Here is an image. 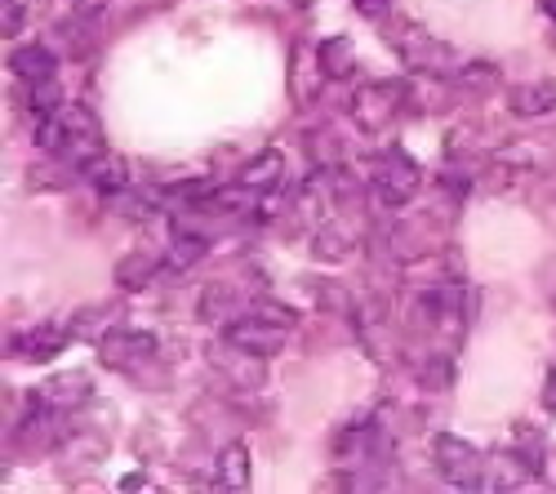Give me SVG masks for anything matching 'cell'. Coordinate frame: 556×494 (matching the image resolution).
Returning <instances> with one entry per match:
<instances>
[{
  "mask_svg": "<svg viewBox=\"0 0 556 494\" xmlns=\"http://www.w3.org/2000/svg\"><path fill=\"white\" fill-rule=\"evenodd\" d=\"M437 464H441V472H445L454 485H472V481H477V468H481V455L472 451L468 441L441 432V436H437Z\"/></svg>",
  "mask_w": 556,
  "mask_h": 494,
  "instance_id": "6da1fadb",
  "label": "cell"
},
{
  "mask_svg": "<svg viewBox=\"0 0 556 494\" xmlns=\"http://www.w3.org/2000/svg\"><path fill=\"white\" fill-rule=\"evenodd\" d=\"M103 362L108 366H116V370H129V366H138V362H148V356L156 352V339L152 334H143V330H116V334H108L103 339Z\"/></svg>",
  "mask_w": 556,
  "mask_h": 494,
  "instance_id": "7a4b0ae2",
  "label": "cell"
},
{
  "mask_svg": "<svg viewBox=\"0 0 556 494\" xmlns=\"http://www.w3.org/2000/svg\"><path fill=\"white\" fill-rule=\"evenodd\" d=\"M375 192L388 201V205H401L409 201L414 192H419V169H414L405 156H388L375 174Z\"/></svg>",
  "mask_w": 556,
  "mask_h": 494,
  "instance_id": "3957f363",
  "label": "cell"
},
{
  "mask_svg": "<svg viewBox=\"0 0 556 494\" xmlns=\"http://www.w3.org/2000/svg\"><path fill=\"white\" fill-rule=\"evenodd\" d=\"M89 396V379L85 375H59V379H50V383H40L36 388V406H45V410H76L80 401Z\"/></svg>",
  "mask_w": 556,
  "mask_h": 494,
  "instance_id": "277c9868",
  "label": "cell"
},
{
  "mask_svg": "<svg viewBox=\"0 0 556 494\" xmlns=\"http://www.w3.org/2000/svg\"><path fill=\"white\" fill-rule=\"evenodd\" d=\"M223 339H227V343H237V347H245L250 356H271V352H281V347H286V330H281V326L263 330L258 321H237V326H227Z\"/></svg>",
  "mask_w": 556,
  "mask_h": 494,
  "instance_id": "5b68a950",
  "label": "cell"
},
{
  "mask_svg": "<svg viewBox=\"0 0 556 494\" xmlns=\"http://www.w3.org/2000/svg\"><path fill=\"white\" fill-rule=\"evenodd\" d=\"M10 67L27 80V85H36V80H54V67H59V59L45 50V45H18V50L10 54Z\"/></svg>",
  "mask_w": 556,
  "mask_h": 494,
  "instance_id": "8992f818",
  "label": "cell"
},
{
  "mask_svg": "<svg viewBox=\"0 0 556 494\" xmlns=\"http://www.w3.org/2000/svg\"><path fill=\"white\" fill-rule=\"evenodd\" d=\"M281 169H286V156H281V152H263L258 161H250V165L237 174V183H241L245 192L263 197V192H271V188H276V178H281Z\"/></svg>",
  "mask_w": 556,
  "mask_h": 494,
  "instance_id": "52a82bcc",
  "label": "cell"
},
{
  "mask_svg": "<svg viewBox=\"0 0 556 494\" xmlns=\"http://www.w3.org/2000/svg\"><path fill=\"white\" fill-rule=\"evenodd\" d=\"M67 343V330L63 326H50V330H27V334H18L14 343H10V352L14 356H23V362H40V356H54L59 347Z\"/></svg>",
  "mask_w": 556,
  "mask_h": 494,
  "instance_id": "ba28073f",
  "label": "cell"
},
{
  "mask_svg": "<svg viewBox=\"0 0 556 494\" xmlns=\"http://www.w3.org/2000/svg\"><path fill=\"white\" fill-rule=\"evenodd\" d=\"M218 485L223 490H245L250 485V451L245 445H227L218 459Z\"/></svg>",
  "mask_w": 556,
  "mask_h": 494,
  "instance_id": "9c48e42d",
  "label": "cell"
},
{
  "mask_svg": "<svg viewBox=\"0 0 556 494\" xmlns=\"http://www.w3.org/2000/svg\"><path fill=\"white\" fill-rule=\"evenodd\" d=\"M85 178H89L94 188H103V192H121V188H125V161L112 156V152H99L94 161L85 165Z\"/></svg>",
  "mask_w": 556,
  "mask_h": 494,
  "instance_id": "30bf717a",
  "label": "cell"
},
{
  "mask_svg": "<svg viewBox=\"0 0 556 494\" xmlns=\"http://www.w3.org/2000/svg\"><path fill=\"white\" fill-rule=\"evenodd\" d=\"M556 107V85H530L526 94H517V112L521 116H534V112H552Z\"/></svg>",
  "mask_w": 556,
  "mask_h": 494,
  "instance_id": "8fae6325",
  "label": "cell"
},
{
  "mask_svg": "<svg viewBox=\"0 0 556 494\" xmlns=\"http://www.w3.org/2000/svg\"><path fill=\"white\" fill-rule=\"evenodd\" d=\"M326 67H330V76H348V72H352V40L334 36V40L326 45Z\"/></svg>",
  "mask_w": 556,
  "mask_h": 494,
  "instance_id": "7c38bea8",
  "label": "cell"
},
{
  "mask_svg": "<svg viewBox=\"0 0 556 494\" xmlns=\"http://www.w3.org/2000/svg\"><path fill=\"white\" fill-rule=\"evenodd\" d=\"M356 10H361V14H383L388 0H356Z\"/></svg>",
  "mask_w": 556,
  "mask_h": 494,
  "instance_id": "4fadbf2b",
  "label": "cell"
},
{
  "mask_svg": "<svg viewBox=\"0 0 556 494\" xmlns=\"http://www.w3.org/2000/svg\"><path fill=\"white\" fill-rule=\"evenodd\" d=\"M547 406L556 410V366H552V396H547Z\"/></svg>",
  "mask_w": 556,
  "mask_h": 494,
  "instance_id": "5bb4252c",
  "label": "cell"
},
{
  "mask_svg": "<svg viewBox=\"0 0 556 494\" xmlns=\"http://www.w3.org/2000/svg\"><path fill=\"white\" fill-rule=\"evenodd\" d=\"M543 10H547V14L556 18V0H543Z\"/></svg>",
  "mask_w": 556,
  "mask_h": 494,
  "instance_id": "9a60e30c",
  "label": "cell"
}]
</instances>
